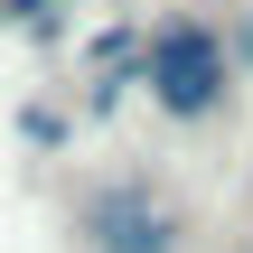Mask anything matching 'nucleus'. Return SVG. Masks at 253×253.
I'll use <instances>...</instances> for the list:
<instances>
[{
	"mask_svg": "<svg viewBox=\"0 0 253 253\" xmlns=\"http://www.w3.org/2000/svg\"><path fill=\"white\" fill-rule=\"evenodd\" d=\"M141 84L160 94V113H178V122H207V113L225 103V84H235V56H225V38H216L207 19H178V28H160V38H150V66H141Z\"/></svg>",
	"mask_w": 253,
	"mask_h": 253,
	"instance_id": "nucleus-1",
	"label": "nucleus"
},
{
	"mask_svg": "<svg viewBox=\"0 0 253 253\" xmlns=\"http://www.w3.org/2000/svg\"><path fill=\"white\" fill-rule=\"evenodd\" d=\"M94 253H178V216L150 188H113L94 207Z\"/></svg>",
	"mask_w": 253,
	"mask_h": 253,
	"instance_id": "nucleus-2",
	"label": "nucleus"
},
{
	"mask_svg": "<svg viewBox=\"0 0 253 253\" xmlns=\"http://www.w3.org/2000/svg\"><path fill=\"white\" fill-rule=\"evenodd\" d=\"M244 56H253V19H244Z\"/></svg>",
	"mask_w": 253,
	"mask_h": 253,
	"instance_id": "nucleus-3",
	"label": "nucleus"
}]
</instances>
